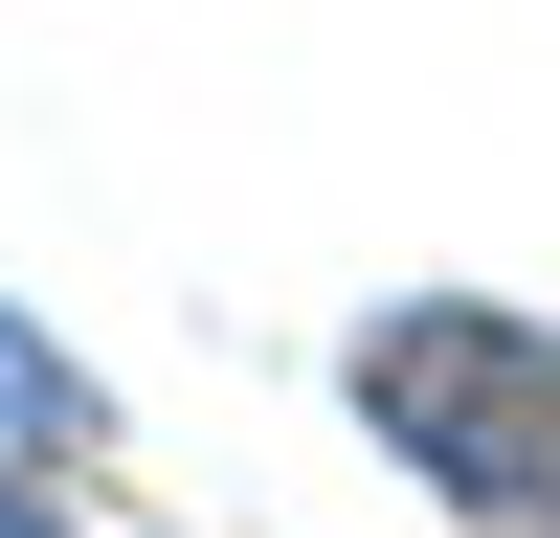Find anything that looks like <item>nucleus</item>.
<instances>
[{"instance_id":"f257e3e1","label":"nucleus","mask_w":560,"mask_h":538,"mask_svg":"<svg viewBox=\"0 0 560 538\" xmlns=\"http://www.w3.org/2000/svg\"><path fill=\"white\" fill-rule=\"evenodd\" d=\"M337 404L448 538H560V314L516 292H382L337 337Z\"/></svg>"},{"instance_id":"7ed1b4c3","label":"nucleus","mask_w":560,"mask_h":538,"mask_svg":"<svg viewBox=\"0 0 560 538\" xmlns=\"http://www.w3.org/2000/svg\"><path fill=\"white\" fill-rule=\"evenodd\" d=\"M0 538H68V516H45V493H23V471H0Z\"/></svg>"},{"instance_id":"f03ea898","label":"nucleus","mask_w":560,"mask_h":538,"mask_svg":"<svg viewBox=\"0 0 560 538\" xmlns=\"http://www.w3.org/2000/svg\"><path fill=\"white\" fill-rule=\"evenodd\" d=\"M113 404H90V359L45 337V314H0V448H90Z\"/></svg>"}]
</instances>
